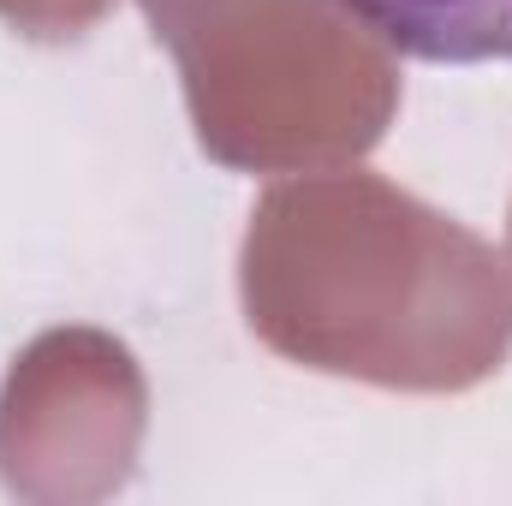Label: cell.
Masks as SVG:
<instances>
[{"mask_svg":"<svg viewBox=\"0 0 512 506\" xmlns=\"http://www.w3.org/2000/svg\"><path fill=\"white\" fill-rule=\"evenodd\" d=\"M382 48L429 66L512 60V0H334Z\"/></svg>","mask_w":512,"mask_h":506,"instance_id":"cell-1","label":"cell"}]
</instances>
